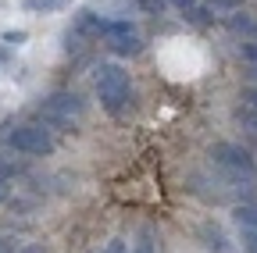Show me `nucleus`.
<instances>
[{
	"label": "nucleus",
	"mask_w": 257,
	"mask_h": 253,
	"mask_svg": "<svg viewBox=\"0 0 257 253\" xmlns=\"http://www.w3.org/2000/svg\"><path fill=\"white\" fill-rule=\"evenodd\" d=\"M232 221L243 225V228H257V196H243L232 207Z\"/></svg>",
	"instance_id": "9"
},
{
	"label": "nucleus",
	"mask_w": 257,
	"mask_h": 253,
	"mask_svg": "<svg viewBox=\"0 0 257 253\" xmlns=\"http://www.w3.org/2000/svg\"><path fill=\"white\" fill-rule=\"evenodd\" d=\"M0 253H18L15 249V239H0Z\"/></svg>",
	"instance_id": "24"
},
{
	"label": "nucleus",
	"mask_w": 257,
	"mask_h": 253,
	"mask_svg": "<svg viewBox=\"0 0 257 253\" xmlns=\"http://www.w3.org/2000/svg\"><path fill=\"white\" fill-rule=\"evenodd\" d=\"M204 4H207V11H211L214 18H229L232 11L243 8V0H204Z\"/></svg>",
	"instance_id": "13"
},
{
	"label": "nucleus",
	"mask_w": 257,
	"mask_h": 253,
	"mask_svg": "<svg viewBox=\"0 0 257 253\" xmlns=\"http://www.w3.org/2000/svg\"><path fill=\"white\" fill-rule=\"evenodd\" d=\"M239 54H243L246 65H257V40H243L239 43Z\"/></svg>",
	"instance_id": "17"
},
{
	"label": "nucleus",
	"mask_w": 257,
	"mask_h": 253,
	"mask_svg": "<svg viewBox=\"0 0 257 253\" xmlns=\"http://www.w3.org/2000/svg\"><path fill=\"white\" fill-rule=\"evenodd\" d=\"M133 4H136L143 15H165V11H168V0H133Z\"/></svg>",
	"instance_id": "14"
},
{
	"label": "nucleus",
	"mask_w": 257,
	"mask_h": 253,
	"mask_svg": "<svg viewBox=\"0 0 257 253\" xmlns=\"http://www.w3.org/2000/svg\"><path fill=\"white\" fill-rule=\"evenodd\" d=\"M18 253H43V246H25V249H18Z\"/></svg>",
	"instance_id": "25"
},
{
	"label": "nucleus",
	"mask_w": 257,
	"mask_h": 253,
	"mask_svg": "<svg viewBox=\"0 0 257 253\" xmlns=\"http://www.w3.org/2000/svg\"><path fill=\"white\" fill-rule=\"evenodd\" d=\"M8 146L15 153H25V157H50L54 153V132L40 121H25V125H15L8 132Z\"/></svg>",
	"instance_id": "4"
},
{
	"label": "nucleus",
	"mask_w": 257,
	"mask_h": 253,
	"mask_svg": "<svg viewBox=\"0 0 257 253\" xmlns=\"http://www.w3.org/2000/svg\"><path fill=\"white\" fill-rule=\"evenodd\" d=\"M11 196V178H0V203H8Z\"/></svg>",
	"instance_id": "22"
},
{
	"label": "nucleus",
	"mask_w": 257,
	"mask_h": 253,
	"mask_svg": "<svg viewBox=\"0 0 257 253\" xmlns=\"http://www.w3.org/2000/svg\"><path fill=\"white\" fill-rule=\"evenodd\" d=\"M104 22H107V18H100L96 11H79L75 22H72V29H75L82 40H93V36H100V33H104Z\"/></svg>",
	"instance_id": "6"
},
{
	"label": "nucleus",
	"mask_w": 257,
	"mask_h": 253,
	"mask_svg": "<svg viewBox=\"0 0 257 253\" xmlns=\"http://www.w3.org/2000/svg\"><path fill=\"white\" fill-rule=\"evenodd\" d=\"M22 171V164L18 161H11V157H4V153H0V178H15Z\"/></svg>",
	"instance_id": "16"
},
{
	"label": "nucleus",
	"mask_w": 257,
	"mask_h": 253,
	"mask_svg": "<svg viewBox=\"0 0 257 253\" xmlns=\"http://www.w3.org/2000/svg\"><path fill=\"white\" fill-rule=\"evenodd\" d=\"M72 0H22V11L25 15H57V11H68Z\"/></svg>",
	"instance_id": "10"
},
{
	"label": "nucleus",
	"mask_w": 257,
	"mask_h": 253,
	"mask_svg": "<svg viewBox=\"0 0 257 253\" xmlns=\"http://www.w3.org/2000/svg\"><path fill=\"white\" fill-rule=\"evenodd\" d=\"M239 242H243L246 253H257V228H243L239 225Z\"/></svg>",
	"instance_id": "15"
},
{
	"label": "nucleus",
	"mask_w": 257,
	"mask_h": 253,
	"mask_svg": "<svg viewBox=\"0 0 257 253\" xmlns=\"http://www.w3.org/2000/svg\"><path fill=\"white\" fill-rule=\"evenodd\" d=\"M200 4V0H168V8H175L179 15H186V11H193V8H197Z\"/></svg>",
	"instance_id": "19"
},
{
	"label": "nucleus",
	"mask_w": 257,
	"mask_h": 253,
	"mask_svg": "<svg viewBox=\"0 0 257 253\" xmlns=\"http://www.w3.org/2000/svg\"><path fill=\"white\" fill-rule=\"evenodd\" d=\"M200 235H204V242H207L211 253H236L232 242H229V235H225L214 221H204V225H200Z\"/></svg>",
	"instance_id": "8"
},
{
	"label": "nucleus",
	"mask_w": 257,
	"mask_h": 253,
	"mask_svg": "<svg viewBox=\"0 0 257 253\" xmlns=\"http://www.w3.org/2000/svg\"><path fill=\"white\" fill-rule=\"evenodd\" d=\"M104 253H128V246H125V239H111Z\"/></svg>",
	"instance_id": "21"
},
{
	"label": "nucleus",
	"mask_w": 257,
	"mask_h": 253,
	"mask_svg": "<svg viewBox=\"0 0 257 253\" xmlns=\"http://www.w3.org/2000/svg\"><path fill=\"white\" fill-rule=\"evenodd\" d=\"M100 36L107 40L111 54H118V57H136V54L143 50V40H140V33H136V25L125 22V18L104 22V33H100Z\"/></svg>",
	"instance_id": "5"
},
{
	"label": "nucleus",
	"mask_w": 257,
	"mask_h": 253,
	"mask_svg": "<svg viewBox=\"0 0 257 253\" xmlns=\"http://www.w3.org/2000/svg\"><path fill=\"white\" fill-rule=\"evenodd\" d=\"M64 50H68V54H79V50H82V36L75 33V29L64 33Z\"/></svg>",
	"instance_id": "18"
},
{
	"label": "nucleus",
	"mask_w": 257,
	"mask_h": 253,
	"mask_svg": "<svg viewBox=\"0 0 257 253\" xmlns=\"http://www.w3.org/2000/svg\"><path fill=\"white\" fill-rule=\"evenodd\" d=\"M96 97H100V107L114 118H121L133 104V86H128V72L114 61L107 65H96Z\"/></svg>",
	"instance_id": "3"
},
{
	"label": "nucleus",
	"mask_w": 257,
	"mask_h": 253,
	"mask_svg": "<svg viewBox=\"0 0 257 253\" xmlns=\"http://www.w3.org/2000/svg\"><path fill=\"white\" fill-rule=\"evenodd\" d=\"M225 22H229V29H232V33L236 36H243V40H257V15H250V11H232L229 18H225Z\"/></svg>",
	"instance_id": "7"
},
{
	"label": "nucleus",
	"mask_w": 257,
	"mask_h": 253,
	"mask_svg": "<svg viewBox=\"0 0 257 253\" xmlns=\"http://www.w3.org/2000/svg\"><path fill=\"white\" fill-rule=\"evenodd\" d=\"M232 118H236V125H243V129H246L250 136H257V107H250V104H239V107L232 111Z\"/></svg>",
	"instance_id": "12"
},
{
	"label": "nucleus",
	"mask_w": 257,
	"mask_h": 253,
	"mask_svg": "<svg viewBox=\"0 0 257 253\" xmlns=\"http://www.w3.org/2000/svg\"><path fill=\"white\" fill-rule=\"evenodd\" d=\"M22 40H25L22 29H18V33H4V43H11V47H15V43H22Z\"/></svg>",
	"instance_id": "23"
},
{
	"label": "nucleus",
	"mask_w": 257,
	"mask_h": 253,
	"mask_svg": "<svg viewBox=\"0 0 257 253\" xmlns=\"http://www.w3.org/2000/svg\"><path fill=\"white\" fill-rule=\"evenodd\" d=\"M82 114H86V104H82L79 93H72V89L50 93V97L40 104V111H36L40 125H47L50 132H75Z\"/></svg>",
	"instance_id": "2"
},
{
	"label": "nucleus",
	"mask_w": 257,
	"mask_h": 253,
	"mask_svg": "<svg viewBox=\"0 0 257 253\" xmlns=\"http://www.w3.org/2000/svg\"><path fill=\"white\" fill-rule=\"evenodd\" d=\"M243 104H250V107H257V82H250L246 89H243V97H239Z\"/></svg>",
	"instance_id": "20"
},
{
	"label": "nucleus",
	"mask_w": 257,
	"mask_h": 253,
	"mask_svg": "<svg viewBox=\"0 0 257 253\" xmlns=\"http://www.w3.org/2000/svg\"><path fill=\"white\" fill-rule=\"evenodd\" d=\"M133 253H157V228H154V225H143V228L136 232Z\"/></svg>",
	"instance_id": "11"
},
{
	"label": "nucleus",
	"mask_w": 257,
	"mask_h": 253,
	"mask_svg": "<svg viewBox=\"0 0 257 253\" xmlns=\"http://www.w3.org/2000/svg\"><path fill=\"white\" fill-rule=\"evenodd\" d=\"M207 157H211V164L232 182V189H250V185H257V161L250 157L246 146L221 139V143L211 146Z\"/></svg>",
	"instance_id": "1"
}]
</instances>
